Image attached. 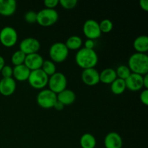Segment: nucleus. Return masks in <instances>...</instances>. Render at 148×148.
<instances>
[{"label":"nucleus","instance_id":"32","mask_svg":"<svg viewBox=\"0 0 148 148\" xmlns=\"http://www.w3.org/2000/svg\"><path fill=\"white\" fill-rule=\"evenodd\" d=\"M140 100L145 106L148 105V90L145 89L140 95Z\"/></svg>","mask_w":148,"mask_h":148},{"label":"nucleus","instance_id":"20","mask_svg":"<svg viewBox=\"0 0 148 148\" xmlns=\"http://www.w3.org/2000/svg\"><path fill=\"white\" fill-rule=\"evenodd\" d=\"M100 82L106 85H111L117 78L115 69L112 68H106L99 73Z\"/></svg>","mask_w":148,"mask_h":148},{"label":"nucleus","instance_id":"10","mask_svg":"<svg viewBox=\"0 0 148 148\" xmlns=\"http://www.w3.org/2000/svg\"><path fill=\"white\" fill-rule=\"evenodd\" d=\"M40 48V43L38 39L35 38H26L20 43V49L25 55L38 53Z\"/></svg>","mask_w":148,"mask_h":148},{"label":"nucleus","instance_id":"18","mask_svg":"<svg viewBox=\"0 0 148 148\" xmlns=\"http://www.w3.org/2000/svg\"><path fill=\"white\" fill-rule=\"evenodd\" d=\"M56 95H57V101L62 103L64 106L72 105L76 100V95L75 92L69 89L64 90Z\"/></svg>","mask_w":148,"mask_h":148},{"label":"nucleus","instance_id":"33","mask_svg":"<svg viewBox=\"0 0 148 148\" xmlns=\"http://www.w3.org/2000/svg\"><path fill=\"white\" fill-rule=\"evenodd\" d=\"M84 48L88 49H91V50H94V48H95V40H91V39H87L85 41L84 43Z\"/></svg>","mask_w":148,"mask_h":148},{"label":"nucleus","instance_id":"34","mask_svg":"<svg viewBox=\"0 0 148 148\" xmlns=\"http://www.w3.org/2000/svg\"><path fill=\"white\" fill-rule=\"evenodd\" d=\"M140 7L144 11H148V1L147 0H140Z\"/></svg>","mask_w":148,"mask_h":148},{"label":"nucleus","instance_id":"36","mask_svg":"<svg viewBox=\"0 0 148 148\" xmlns=\"http://www.w3.org/2000/svg\"><path fill=\"white\" fill-rule=\"evenodd\" d=\"M143 88L148 90V74L143 76Z\"/></svg>","mask_w":148,"mask_h":148},{"label":"nucleus","instance_id":"8","mask_svg":"<svg viewBox=\"0 0 148 148\" xmlns=\"http://www.w3.org/2000/svg\"><path fill=\"white\" fill-rule=\"evenodd\" d=\"M18 35L15 29L10 26L4 27L0 30V43L7 48H11L16 44Z\"/></svg>","mask_w":148,"mask_h":148},{"label":"nucleus","instance_id":"3","mask_svg":"<svg viewBox=\"0 0 148 148\" xmlns=\"http://www.w3.org/2000/svg\"><path fill=\"white\" fill-rule=\"evenodd\" d=\"M59 20V14L56 10L44 8L37 12V23L43 27L53 25Z\"/></svg>","mask_w":148,"mask_h":148},{"label":"nucleus","instance_id":"4","mask_svg":"<svg viewBox=\"0 0 148 148\" xmlns=\"http://www.w3.org/2000/svg\"><path fill=\"white\" fill-rule=\"evenodd\" d=\"M69 50L62 42H56L52 44L49 49V56L54 63H62L67 59Z\"/></svg>","mask_w":148,"mask_h":148},{"label":"nucleus","instance_id":"17","mask_svg":"<svg viewBox=\"0 0 148 148\" xmlns=\"http://www.w3.org/2000/svg\"><path fill=\"white\" fill-rule=\"evenodd\" d=\"M30 70L25 64L15 66L13 67L12 78L19 82L27 81L30 75Z\"/></svg>","mask_w":148,"mask_h":148},{"label":"nucleus","instance_id":"28","mask_svg":"<svg viewBox=\"0 0 148 148\" xmlns=\"http://www.w3.org/2000/svg\"><path fill=\"white\" fill-rule=\"evenodd\" d=\"M24 19L26 23H29V24L36 23H37V12L33 11V10H30L25 14Z\"/></svg>","mask_w":148,"mask_h":148},{"label":"nucleus","instance_id":"30","mask_svg":"<svg viewBox=\"0 0 148 148\" xmlns=\"http://www.w3.org/2000/svg\"><path fill=\"white\" fill-rule=\"evenodd\" d=\"M1 74L2 78H10L12 77L13 68L10 65H4V67L1 70Z\"/></svg>","mask_w":148,"mask_h":148},{"label":"nucleus","instance_id":"11","mask_svg":"<svg viewBox=\"0 0 148 148\" xmlns=\"http://www.w3.org/2000/svg\"><path fill=\"white\" fill-rule=\"evenodd\" d=\"M81 79L84 84L88 86H94L100 82L99 72L95 68L83 69Z\"/></svg>","mask_w":148,"mask_h":148},{"label":"nucleus","instance_id":"31","mask_svg":"<svg viewBox=\"0 0 148 148\" xmlns=\"http://www.w3.org/2000/svg\"><path fill=\"white\" fill-rule=\"evenodd\" d=\"M43 4H44L46 8L55 10V8L59 4V0H46L44 1Z\"/></svg>","mask_w":148,"mask_h":148},{"label":"nucleus","instance_id":"16","mask_svg":"<svg viewBox=\"0 0 148 148\" xmlns=\"http://www.w3.org/2000/svg\"><path fill=\"white\" fill-rule=\"evenodd\" d=\"M17 10V2L14 0H0V14L9 17L14 14Z\"/></svg>","mask_w":148,"mask_h":148},{"label":"nucleus","instance_id":"6","mask_svg":"<svg viewBox=\"0 0 148 148\" xmlns=\"http://www.w3.org/2000/svg\"><path fill=\"white\" fill-rule=\"evenodd\" d=\"M49 76L43 72L41 69L30 71V75L27 79L29 85L36 90H43L48 85Z\"/></svg>","mask_w":148,"mask_h":148},{"label":"nucleus","instance_id":"2","mask_svg":"<svg viewBox=\"0 0 148 148\" xmlns=\"http://www.w3.org/2000/svg\"><path fill=\"white\" fill-rule=\"evenodd\" d=\"M128 67L132 73L144 75L148 74V56L147 53H134L128 60Z\"/></svg>","mask_w":148,"mask_h":148},{"label":"nucleus","instance_id":"37","mask_svg":"<svg viewBox=\"0 0 148 148\" xmlns=\"http://www.w3.org/2000/svg\"><path fill=\"white\" fill-rule=\"evenodd\" d=\"M4 65H5V60H4L3 56H0V72L2 69V68L4 67Z\"/></svg>","mask_w":148,"mask_h":148},{"label":"nucleus","instance_id":"14","mask_svg":"<svg viewBox=\"0 0 148 148\" xmlns=\"http://www.w3.org/2000/svg\"><path fill=\"white\" fill-rule=\"evenodd\" d=\"M126 88L131 91H139L143 88V76L132 73L125 80Z\"/></svg>","mask_w":148,"mask_h":148},{"label":"nucleus","instance_id":"35","mask_svg":"<svg viewBox=\"0 0 148 148\" xmlns=\"http://www.w3.org/2000/svg\"><path fill=\"white\" fill-rule=\"evenodd\" d=\"M64 106L62 103L59 102V101H56V103H55V105H54V106H53V108H55V109L58 111H62V110L64 109Z\"/></svg>","mask_w":148,"mask_h":148},{"label":"nucleus","instance_id":"22","mask_svg":"<svg viewBox=\"0 0 148 148\" xmlns=\"http://www.w3.org/2000/svg\"><path fill=\"white\" fill-rule=\"evenodd\" d=\"M82 40L79 36H70L65 42V46L68 50H79L82 46Z\"/></svg>","mask_w":148,"mask_h":148},{"label":"nucleus","instance_id":"24","mask_svg":"<svg viewBox=\"0 0 148 148\" xmlns=\"http://www.w3.org/2000/svg\"><path fill=\"white\" fill-rule=\"evenodd\" d=\"M41 69L47 76L50 77L56 72V66L51 60H44L42 64Z\"/></svg>","mask_w":148,"mask_h":148},{"label":"nucleus","instance_id":"25","mask_svg":"<svg viewBox=\"0 0 148 148\" xmlns=\"http://www.w3.org/2000/svg\"><path fill=\"white\" fill-rule=\"evenodd\" d=\"M26 55L20 50H17L12 55L11 62L12 64L15 66H19V65L24 64L25 59Z\"/></svg>","mask_w":148,"mask_h":148},{"label":"nucleus","instance_id":"9","mask_svg":"<svg viewBox=\"0 0 148 148\" xmlns=\"http://www.w3.org/2000/svg\"><path fill=\"white\" fill-rule=\"evenodd\" d=\"M82 31L87 39L96 40L101 36L99 23L95 20H88L85 22L82 27Z\"/></svg>","mask_w":148,"mask_h":148},{"label":"nucleus","instance_id":"5","mask_svg":"<svg viewBox=\"0 0 148 148\" xmlns=\"http://www.w3.org/2000/svg\"><path fill=\"white\" fill-rule=\"evenodd\" d=\"M36 101L41 108L45 109L53 108L57 101V95L49 89H43L38 94Z\"/></svg>","mask_w":148,"mask_h":148},{"label":"nucleus","instance_id":"7","mask_svg":"<svg viewBox=\"0 0 148 148\" xmlns=\"http://www.w3.org/2000/svg\"><path fill=\"white\" fill-rule=\"evenodd\" d=\"M48 86L50 90L57 95L64 90L66 89L67 79L63 73L56 72V73L49 77Z\"/></svg>","mask_w":148,"mask_h":148},{"label":"nucleus","instance_id":"15","mask_svg":"<svg viewBox=\"0 0 148 148\" xmlns=\"http://www.w3.org/2000/svg\"><path fill=\"white\" fill-rule=\"evenodd\" d=\"M16 81L12 77L0 79V94L4 96H10L16 90Z\"/></svg>","mask_w":148,"mask_h":148},{"label":"nucleus","instance_id":"12","mask_svg":"<svg viewBox=\"0 0 148 148\" xmlns=\"http://www.w3.org/2000/svg\"><path fill=\"white\" fill-rule=\"evenodd\" d=\"M43 61H44V59L42 57L41 55L39 54L38 53H32V54L26 55L24 64L30 71H33L41 69Z\"/></svg>","mask_w":148,"mask_h":148},{"label":"nucleus","instance_id":"23","mask_svg":"<svg viewBox=\"0 0 148 148\" xmlns=\"http://www.w3.org/2000/svg\"><path fill=\"white\" fill-rule=\"evenodd\" d=\"M126 88L125 80L116 78L112 83L111 84V91L114 95H121L124 92Z\"/></svg>","mask_w":148,"mask_h":148},{"label":"nucleus","instance_id":"13","mask_svg":"<svg viewBox=\"0 0 148 148\" xmlns=\"http://www.w3.org/2000/svg\"><path fill=\"white\" fill-rule=\"evenodd\" d=\"M106 148H122L123 140L121 135L116 132H111L104 138Z\"/></svg>","mask_w":148,"mask_h":148},{"label":"nucleus","instance_id":"1","mask_svg":"<svg viewBox=\"0 0 148 148\" xmlns=\"http://www.w3.org/2000/svg\"><path fill=\"white\" fill-rule=\"evenodd\" d=\"M75 62L83 69L95 68L98 62V54L95 50L81 48L75 55Z\"/></svg>","mask_w":148,"mask_h":148},{"label":"nucleus","instance_id":"27","mask_svg":"<svg viewBox=\"0 0 148 148\" xmlns=\"http://www.w3.org/2000/svg\"><path fill=\"white\" fill-rule=\"evenodd\" d=\"M99 27L101 33H108L113 30L114 24L111 20H108V19H105V20H103L101 23H99Z\"/></svg>","mask_w":148,"mask_h":148},{"label":"nucleus","instance_id":"19","mask_svg":"<svg viewBox=\"0 0 148 148\" xmlns=\"http://www.w3.org/2000/svg\"><path fill=\"white\" fill-rule=\"evenodd\" d=\"M133 47L137 53H146L148 51V37L147 36H140L134 39Z\"/></svg>","mask_w":148,"mask_h":148},{"label":"nucleus","instance_id":"21","mask_svg":"<svg viewBox=\"0 0 148 148\" xmlns=\"http://www.w3.org/2000/svg\"><path fill=\"white\" fill-rule=\"evenodd\" d=\"M96 143V139L90 133H85L79 140V144L82 148H95Z\"/></svg>","mask_w":148,"mask_h":148},{"label":"nucleus","instance_id":"29","mask_svg":"<svg viewBox=\"0 0 148 148\" xmlns=\"http://www.w3.org/2000/svg\"><path fill=\"white\" fill-rule=\"evenodd\" d=\"M59 4L65 10H72L77 4V0H59Z\"/></svg>","mask_w":148,"mask_h":148},{"label":"nucleus","instance_id":"26","mask_svg":"<svg viewBox=\"0 0 148 148\" xmlns=\"http://www.w3.org/2000/svg\"><path fill=\"white\" fill-rule=\"evenodd\" d=\"M115 71L117 78H119V79H123V80H126L132 74L130 68L128 67V66H126V65H120L117 67V69Z\"/></svg>","mask_w":148,"mask_h":148}]
</instances>
